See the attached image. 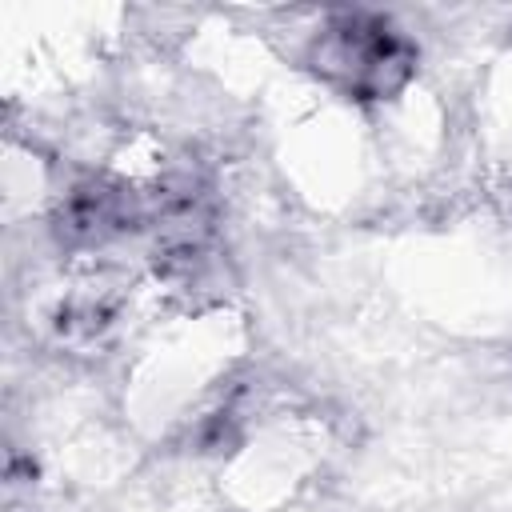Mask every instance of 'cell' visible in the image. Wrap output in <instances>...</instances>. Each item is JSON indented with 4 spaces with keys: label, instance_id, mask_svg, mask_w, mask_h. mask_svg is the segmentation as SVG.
Here are the masks:
<instances>
[{
    "label": "cell",
    "instance_id": "1",
    "mask_svg": "<svg viewBox=\"0 0 512 512\" xmlns=\"http://www.w3.org/2000/svg\"><path fill=\"white\" fill-rule=\"evenodd\" d=\"M308 64L324 84L356 100H380V96H392L408 80L412 48L388 20L336 16L308 44Z\"/></svg>",
    "mask_w": 512,
    "mask_h": 512
}]
</instances>
